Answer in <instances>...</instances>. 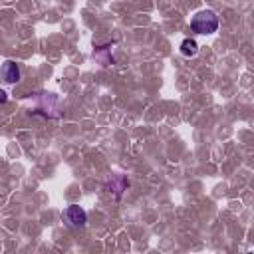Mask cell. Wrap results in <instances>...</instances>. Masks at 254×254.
Returning a JSON list of instances; mask_svg holds the SVG:
<instances>
[{"label": "cell", "instance_id": "2", "mask_svg": "<svg viewBox=\"0 0 254 254\" xmlns=\"http://www.w3.org/2000/svg\"><path fill=\"white\" fill-rule=\"evenodd\" d=\"M62 218H64V220H65L69 226L77 228V226H83V224H85V220H87V214H85V210H83L81 206H77V204H71V206H67V208L64 210Z\"/></svg>", "mask_w": 254, "mask_h": 254}, {"label": "cell", "instance_id": "5", "mask_svg": "<svg viewBox=\"0 0 254 254\" xmlns=\"http://www.w3.org/2000/svg\"><path fill=\"white\" fill-rule=\"evenodd\" d=\"M6 99H8V93L4 89H0V103H6Z\"/></svg>", "mask_w": 254, "mask_h": 254}, {"label": "cell", "instance_id": "4", "mask_svg": "<svg viewBox=\"0 0 254 254\" xmlns=\"http://www.w3.org/2000/svg\"><path fill=\"white\" fill-rule=\"evenodd\" d=\"M196 52H198V46H196V42H194V40L185 38V40L181 42V54H183V56L192 58V56H196Z\"/></svg>", "mask_w": 254, "mask_h": 254}, {"label": "cell", "instance_id": "1", "mask_svg": "<svg viewBox=\"0 0 254 254\" xmlns=\"http://www.w3.org/2000/svg\"><path fill=\"white\" fill-rule=\"evenodd\" d=\"M190 28L196 34H214L218 30V16L212 10H202L190 20Z\"/></svg>", "mask_w": 254, "mask_h": 254}, {"label": "cell", "instance_id": "3", "mask_svg": "<svg viewBox=\"0 0 254 254\" xmlns=\"http://www.w3.org/2000/svg\"><path fill=\"white\" fill-rule=\"evenodd\" d=\"M2 77L8 81V83H16V81H20V67H18V64L16 62H4V65H2Z\"/></svg>", "mask_w": 254, "mask_h": 254}]
</instances>
